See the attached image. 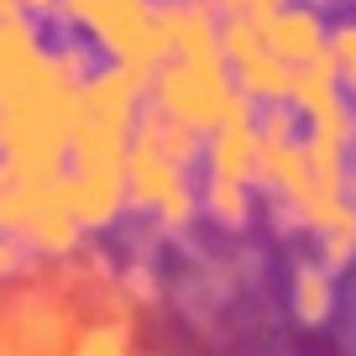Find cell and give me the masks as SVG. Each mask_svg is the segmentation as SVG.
I'll list each match as a JSON object with an SVG mask.
<instances>
[{
	"label": "cell",
	"mask_w": 356,
	"mask_h": 356,
	"mask_svg": "<svg viewBox=\"0 0 356 356\" xmlns=\"http://www.w3.org/2000/svg\"><path fill=\"white\" fill-rule=\"evenodd\" d=\"M84 53H42L22 89L0 105V163H63L79 126V84Z\"/></svg>",
	"instance_id": "1"
},
{
	"label": "cell",
	"mask_w": 356,
	"mask_h": 356,
	"mask_svg": "<svg viewBox=\"0 0 356 356\" xmlns=\"http://www.w3.org/2000/svg\"><path fill=\"white\" fill-rule=\"evenodd\" d=\"M147 105L168 121H178L184 131L210 136L215 126H225L231 115L257 111L252 100H241L231 68L220 58H168L152 79H147Z\"/></svg>",
	"instance_id": "2"
},
{
	"label": "cell",
	"mask_w": 356,
	"mask_h": 356,
	"mask_svg": "<svg viewBox=\"0 0 356 356\" xmlns=\"http://www.w3.org/2000/svg\"><path fill=\"white\" fill-rule=\"evenodd\" d=\"M126 210L152 215L163 231H189L200 220V189L189 184V168L157 157L152 147H136L126 157Z\"/></svg>",
	"instance_id": "3"
},
{
	"label": "cell",
	"mask_w": 356,
	"mask_h": 356,
	"mask_svg": "<svg viewBox=\"0 0 356 356\" xmlns=\"http://www.w3.org/2000/svg\"><path fill=\"white\" fill-rule=\"evenodd\" d=\"M147 111V74H131L121 63L89 68L79 84V126H100V131L131 136Z\"/></svg>",
	"instance_id": "4"
},
{
	"label": "cell",
	"mask_w": 356,
	"mask_h": 356,
	"mask_svg": "<svg viewBox=\"0 0 356 356\" xmlns=\"http://www.w3.org/2000/svg\"><path fill=\"white\" fill-rule=\"evenodd\" d=\"M252 22H257V32H262L267 53L283 58L293 74H304V68H325V74H335L330 26H325L320 11L289 0V6H278V11H267V16H252Z\"/></svg>",
	"instance_id": "5"
},
{
	"label": "cell",
	"mask_w": 356,
	"mask_h": 356,
	"mask_svg": "<svg viewBox=\"0 0 356 356\" xmlns=\"http://www.w3.org/2000/svg\"><path fill=\"white\" fill-rule=\"evenodd\" d=\"M204 178L215 184H246L257 189V157H262V136H257V111L231 115L225 126H215L204 136Z\"/></svg>",
	"instance_id": "6"
},
{
	"label": "cell",
	"mask_w": 356,
	"mask_h": 356,
	"mask_svg": "<svg viewBox=\"0 0 356 356\" xmlns=\"http://www.w3.org/2000/svg\"><path fill=\"white\" fill-rule=\"evenodd\" d=\"M63 204L79 220V231H105L126 210V173H89V168H63Z\"/></svg>",
	"instance_id": "7"
},
{
	"label": "cell",
	"mask_w": 356,
	"mask_h": 356,
	"mask_svg": "<svg viewBox=\"0 0 356 356\" xmlns=\"http://www.w3.org/2000/svg\"><path fill=\"white\" fill-rule=\"evenodd\" d=\"M168 58H220V16L194 0H157Z\"/></svg>",
	"instance_id": "8"
},
{
	"label": "cell",
	"mask_w": 356,
	"mask_h": 356,
	"mask_svg": "<svg viewBox=\"0 0 356 356\" xmlns=\"http://www.w3.org/2000/svg\"><path fill=\"white\" fill-rule=\"evenodd\" d=\"M42 63V37L26 16H6L0 22V105L32 79V68Z\"/></svg>",
	"instance_id": "9"
},
{
	"label": "cell",
	"mask_w": 356,
	"mask_h": 356,
	"mask_svg": "<svg viewBox=\"0 0 356 356\" xmlns=\"http://www.w3.org/2000/svg\"><path fill=\"white\" fill-rule=\"evenodd\" d=\"M131 142H136V147H152L157 157H168V163H178V168H194V163H200V152H204L200 136L184 131L178 121H168V115H157L152 105L142 111V121H136Z\"/></svg>",
	"instance_id": "10"
},
{
	"label": "cell",
	"mask_w": 356,
	"mask_h": 356,
	"mask_svg": "<svg viewBox=\"0 0 356 356\" xmlns=\"http://www.w3.org/2000/svg\"><path fill=\"white\" fill-rule=\"evenodd\" d=\"M320 241V267L325 273H341V267L356 262V204H341V210L325 220V231H314Z\"/></svg>",
	"instance_id": "11"
},
{
	"label": "cell",
	"mask_w": 356,
	"mask_h": 356,
	"mask_svg": "<svg viewBox=\"0 0 356 356\" xmlns=\"http://www.w3.org/2000/svg\"><path fill=\"white\" fill-rule=\"evenodd\" d=\"M200 210L210 215L215 225H225V231H241V225L252 220V189H246V184H215V178H204Z\"/></svg>",
	"instance_id": "12"
},
{
	"label": "cell",
	"mask_w": 356,
	"mask_h": 356,
	"mask_svg": "<svg viewBox=\"0 0 356 356\" xmlns=\"http://www.w3.org/2000/svg\"><path fill=\"white\" fill-rule=\"evenodd\" d=\"M293 309H299V320H309V325L330 320L335 289H330V273H325L320 262H304L299 273H293Z\"/></svg>",
	"instance_id": "13"
},
{
	"label": "cell",
	"mask_w": 356,
	"mask_h": 356,
	"mask_svg": "<svg viewBox=\"0 0 356 356\" xmlns=\"http://www.w3.org/2000/svg\"><path fill=\"white\" fill-rule=\"evenodd\" d=\"M330 53H335V74H341V89L356 105V22L330 26Z\"/></svg>",
	"instance_id": "14"
},
{
	"label": "cell",
	"mask_w": 356,
	"mask_h": 356,
	"mask_svg": "<svg viewBox=\"0 0 356 356\" xmlns=\"http://www.w3.org/2000/svg\"><path fill=\"white\" fill-rule=\"evenodd\" d=\"M74 356H136L131 341H126V330H115V325H95V330L79 335Z\"/></svg>",
	"instance_id": "15"
},
{
	"label": "cell",
	"mask_w": 356,
	"mask_h": 356,
	"mask_svg": "<svg viewBox=\"0 0 356 356\" xmlns=\"http://www.w3.org/2000/svg\"><path fill=\"white\" fill-rule=\"evenodd\" d=\"M194 6H204V11H215L225 22V16H267L278 6H289V0H194Z\"/></svg>",
	"instance_id": "16"
},
{
	"label": "cell",
	"mask_w": 356,
	"mask_h": 356,
	"mask_svg": "<svg viewBox=\"0 0 356 356\" xmlns=\"http://www.w3.org/2000/svg\"><path fill=\"white\" fill-rule=\"evenodd\" d=\"M16 267H22V246L0 236V278H6V273H16Z\"/></svg>",
	"instance_id": "17"
},
{
	"label": "cell",
	"mask_w": 356,
	"mask_h": 356,
	"mask_svg": "<svg viewBox=\"0 0 356 356\" xmlns=\"http://www.w3.org/2000/svg\"><path fill=\"white\" fill-rule=\"evenodd\" d=\"M16 6H22V16L32 11V16H53V11H63L68 0H16Z\"/></svg>",
	"instance_id": "18"
},
{
	"label": "cell",
	"mask_w": 356,
	"mask_h": 356,
	"mask_svg": "<svg viewBox=\"0 0 356 356\" xmlns=\"http://www.w3.org/2000/svg\"><path fill=\"white\" fill-rule=\"evenodd\" d=\"M299 6H309V11H325V6H335V0H299Z\"/></svg>",
	"instance_id": "19"
},
{
	"label": "cell",
	"mask_w": 356,
	"mask_h": 356,
	"mask_svg": "<svg viewBox=\"0 0 356 356\" xmlns=\"http://www.w3.org/2000/svg\"><path fill=\"white\" fill-rule=\"evenodd\" d=\"M351 6H356V0H351Z\"/></svg>",
	"instance_id": "20"
}]
</instances>
